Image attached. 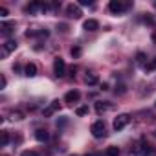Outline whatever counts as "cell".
I'll use <instances>...</instances> for the list:
<instances>
[{
    "instance_id": "6da1fadb",
    "label": "cell",
    "mask_w": 156,
    "mask_h": 156,
    "mask_svg": "<svg viewBox=\"0 0 156 156\" xmlns=\"http://www.w3.org/2000/svg\"><path fill=\"white\" fill-rule=\"evenodd\" d=\"M53 72H55L57 77H64V73H66V62H64V59L55 57V61H53Z\"/></svg>"
},
{
    "instance_id": "7a4b0ae2",
    "label": "cell",
    "mask_w": 156,
    "mask_h": 156,
    "mask_svg": "<svg viewBox=\"0 0 156 156\" xmlns=\"http://www.w3.org/2000/svg\"><path fill=\"white\" fill-rule=\"evenodd\" d=\"M129 121H130V116H129V114H119V116L114 119L112 127H114V130H121V129H125V127L129 125Z\"/></svg>"
},
{
    "instance_id": "3957f363",
    "label": "cell",
    "mask_w": 156,
    "mask_h": 156,
    "mask_svg": "<svg viewBox=\"0 0 156 156\" xmlns=\"http://www.w3.org/2000/svg\"><path fill=\"white\" fill-rule=\"evenodd\" d=\"M90 132H92L94 138H103V136H105V123H103L101 119L94 121L92 127H90Z\"/></svg>"
},
{
    "instance_id": "277c9868",
    "label": "cell",
    "mask_w": 156,
    "mask_h": 156,
    "mask_svg": "<svg viewBox=\"0 0 156 156\" xmlns=\"http://www.w3.org/2000/svg\"><path fill=\"white\" fill-rule=\"evenodd\" d=\"M127 6H129V4H123L121 0H110V4H108V9H110L112 13H116V15H118V13H123Z\"/></svg>"
},
{
    "instance_id": "5b68a950",
    "label": "cell",
    "mask_w": 156,
    "mask_h": 156,
    "mask_svg": "<svg viewBox=\"0 0 156 156\" xmlns=\"http://www.w3.org/2000/svg\"><path fill=\"white\" fill-rule=\"evenodd\" d=\"M79 98H81L79 90H70V92H66V96H64V101H66V103H70V105H73V103H77V101H79Z\"/></svg>"
},
{
    "instance_id": "8992f818",
    "label": "cell",
    "mask_w": 156,
    "mask_h": 156,
    "mask_svg": "<svg viewBox=\"0 0 156 156\" xmlns=\"http://www.w3.org/2000/svg\"><path fill=\"white\" fill-rule=\"evenodd\" d=\"M48 11V6L46 4H41V2H31L30 6H26V11L28 13H37V11Z\"/></svg>"
},
{
    "instance_id": "52a82bcc",
    "label": "cell",
    "mask_w": 156,
    "mask_h": 156,
    "mask_svg": "<svg viewBox=\"0 0 156 156\" xmlns=\"http://www.w3.org/2000/svg\"><path fill=\"white\" fill-rule=\"evenodd\" d=\"M66 13H68V17H73V19H79L83 15L81 9H79V6H73V4H68L66 6Z\"/></svg>"
},
{
    "instance_id": "ba28073f",
    "label": "cell",
    "mask_w": 156,
    "mask_h": 156,
    "mask_svg": "<svg viewBox=\"0 0 156 156\" xmlns=\"http://www.w3.org/2000/svg\"><path fill=\"white\" fill-rule=\"evenodd\" d=\"M83 28H85L87 31H96V30H99V22L94 20V19H88V20H85Z\"/></svg>"
},
{
    "instance_id": "9c48e42d",
    "label": "cell",
    "mask_w": 156,
    "mask_h": 156,
    "mask_svg": "<svg viewBox=\"0 0 156 156\" xmlns=\"http://www.w3.org/2000/svg\"><path fill=\"white\" fill-rule=\"evenodd\" d=\"M24 75H26V77H35V75H37V66H35L33 62H28V64L24 66Z\"/></svg>"
},
{
    "instance_id": "30bf717a",
    "label": "cell",
    "mask_w": 156,
    "mask_h": 156,
    "mask_svg": "<svg viewBox=\"0 0 156 156\" xmlns=\"http://www.w3.org/2000/svg\"><path fill=\"white\" fill-rule=\"evenodd\" d=\"M15 50H17V41H13V39L6 41V44H4V55L11 53V51H15Z\"/></svg>"
},
{
    "instance_id": "8fae6325",
    "label": "cell",
    "mask_w": 156,
    "mask_h": 156,
    "mask_svg": "<svg viewBox=\"0 0 156 156\" xmlns=\"http://www.w3.org/2000/svg\"><path fill=\"white\" fill-rule=\"evenodd\" d=\"M35 138H37L39 141H46V140L50 138V134H48V130H44V129H37V130H35Z\"/></svg>"
},
{
    "instance_id": "7c38bea8",
    "label": "cell",
    "mask_w": 156,
    "mask_h": 156,
    "mask_svg": "<svg viewBox=\"0 0 156 156\" xmlns=\"http://www.w3.org/2000/svg\"><path fill=\"white\" fill-rule=\"evenodd\" d=\"M103 156H119V149H118L116 145H110V147H107V149H105Z\"/></svg>"
},
{
    "instance_id": "4fadbf2b",
    "label": "cell",
    "mask_w": 156,
    "mask_h": 156,
    "mask_svg": "<svg viewBox=\"0 0 156 156\" xmlns=\"http://www.w3.org/2000/svg\"><path fill=\"white\" fill-rule=\"evenodd\" d=\"M55 110H59V101H53V103H51V105L44 110V116H51Z\"/></svg>"
},
{
    "instance_id": "5bb4252c",
    "label": "cell",
    "mask_w": 156,
    "mask_h": 156,
    "mask_svg": "<svg viewBox=\"0 0 156 156\" xmlns=\"http://www.w3.org/2000/svg\"><path fill=\"white\" fill-rule=\"evenodd\" d=\"M98 81H99V79H98L96 73H88V75L85 77V83H87V85H96Z\"/></svg>"
},
{
    "instance_id": "9a60e30c",
    "label": "cell",
    "mask_w": 156,
    "mask_h": 156,
    "mask_svg": "<svg viewBox=\"0 0 156 156\" xmlns=\"http://www.w3.org/2000/svg\"><path fill=\"white\" fill-rule=\"evenodd\" d=\"M13 28H15V22H4V24H2V31H4L6 35H9V33L13 31Z\"/></svg>"
},
{
    "instance_id": "2e32d148",
    "label": "cell",
    "mask_w": 156,
    "mask_h": 156,
    "mask_svg": "<svg viewBox=\"0 0 156 156\" xmlns=\"http://www.w3.org/2000/svg\"><path fill=\"white\" fill-rule=\"evenodd\" d=\"M107 108H108V105H107V103H103V101H98V103H96V110H98V114L105 112Z\"/></svg>"
},
{
    "instance_id": "e0dca14e",
    "label": "cell",
    "mask_w": 156,
    "mask_h": 156,
    "mask_svg": "<svg viewBox=\"0 0 156 156\" xmlns=\"http://www.w3.org/2000/svg\"><path fill=\"white\" fill-rule=\"evenodd\" d=\"M75 114H77V116H87V114H88V107H87V105L77 107V108H75Z\"/></svg>"
},
{
    "instance_id": "ac0fdd59",
    "label": "cell",
    "mask_w": 156,
    "mask_h": 156,
    "mask_svg": "<svg viewBox=\"0 0 156 156\" xmlns=\"http://www.w3.org/2000/svg\"><path fill=\"white\" fill-rule=\"evenodd\" d=\"M8 141H9V134H8L6 130H2V138H0V143H2V145H8Z\"/></svg>"
},
{
    "instance_id": "d6986e66",
    "label": "cell",
    "mask_w": 156,
    "mask_h": 156,
    "mask_svg": "<svg viewBox=\"0 0 156 156\" xmlns=\"http://www.w3.org/2000/svg\"><path fill=\"white\" fill-rule=\"evenodd\" d=\"M72 55H73V57H79V55H81V48H79V46L72 48Z\"/></svg>"
},
{
    "instance_id": "ffe728a7",
    "label": "cell",
    "mask_w": 156,
    "mask_h": 156,
    "mask_svg": "<svg viewBox=\"0 0 156 156\" xmlns=\"http://www.w3.org/2000/svg\"><path fill=\"white\" fill-rule=\"evenodd\" d=\"M147 70H149V72H151V70H156V57H154V59L147 64Z\"/></svg>"
},
{
    "instance_id": "44dd1931",
    "label": "cell",
    "mask_w": 156,
    "mask_h": 156,
    "mask_svg": "<svg viewBox=\"0 0 156 156\" xmlns=\"http://www.w3.org/2000/svg\"><path fill=\"white\" fill-rule=\"evenodd\" d=\"M20 156H39V154H37L35 151H22Z\"/></svg>"
},
{
    "instance_id": "7402d4cb",
    "label": "cell",
    "mask_w": 156,
    "mask_h": 156,
    "mask_svg": "<svg viewBox=\"0 0 156 156\" xmlns=\"http://www.w3.org/2000/svg\"><path fill=\"white\" fill-rule=\"evenodd\" d=\"M138 62H140V64L145 62V53H138Z\"/></svg>"
},
{
    "instance_id": "603a6c76",
    "label": "cell",
    "mask_w": 156,
    "mask_h": 156,
    "mask_svg": "<svg viewBox=\"0 0 156 156\" xmlns=\"http://www.w3.org/2000/svg\"><path fill=\"white\" fill-rule=\"evenodd\" d=\"M6 85H8V81H6V77L2 75V79H0V88H6Z\"/></svg>"
},
{
    "instance_id": "cb8c5ba5",
    "label": "cell",
    "mask_w": 156,
    "mask_h": 156,
    "mask_svg": "<svg viewBox=\"0 0 156 156\" xmlns=\"http://www.w3.org/2000/svg\"><path fill=\"white\" fill-rule=\"evenodd\" d=\"M81 6H92V0H81Z\"/></svg>"
},
{
    "instance_id": "d4e9b609",
    "label": "cell",
    "mask_w": 156,
    "mask_h": 156,
    "mask_svg": "<svg viewBox=\"0 0 156 156\" xmlns=\"http://www.w3.org/2000/svg\"><path fill=\"white\" fill-rule=\"evenodd\" d=\"M11 116H13V119H22V114L20 112H13Z\"/></svg>"
},
{
    "instance_id": "484cf974",
    "label": "cell",
    "mask_w": 156,
    "mask_h": 156,
    "mask_svg": "<svg viewBox=\"0 0 156 156\" xmlns=\"http://www.w3.org/2000/svg\"><path fill=\"white\" fill-rule=\"evenodd\" d=\"M0 17H8V9L6 8H0Z\"/></svg>"
},
{
    "instance_id": "4316f807",
    "label": "cell",
    "mask_w": 156,
    "mask_h": 156,
    "mask_svg": "<svg viewBox=\"0 0 156 156\" xmlns=\"http://www.w3.org/2000/svg\"><path fill=\"white\" fill-rule=\"evenodd\" d=\"M154 136H156V130H154Z\"/></svg>"
},
{
    "instance_id": "83f0119b",
    "label": "cell",
    "mask_w": 156,
    "mask_h": 156,
    "mask_svg": "<svg viewBox=\"0 0 156 156\" xmlns=\"http://www.w3.org/2000/svg\"><path fill=\"white\" fill-rule=\"evenodd\" d=\"M88 156H92V154H88Z\"/></svg>"
},
{
    "instance_id": "f1b7e54d",
    "label": "cell",
    "mask_w": 156,
    "mask_h": 156,
    "mask_svg": "<svg viewBox=\"0 0 156 156\" xmlns=\"http://www.w3.org/2000/svg\"><path fill=\"white\" fill-rule=\"evenodd\" d=\"M73 156H75V154H73Z\"/></svg>"
}]
</instances>
